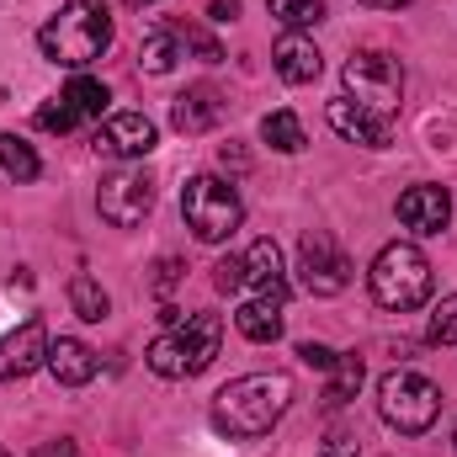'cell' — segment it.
I'll return each instance as SVG.
<instances>
[{"label": "cell", "instance_id": "1", "mask_svg": "<svg viewBox=\"0 0 457 457\" xmlns=\"http://www.w3.org/2000/svg\"><path fill=\"white\" fill-rule=\"evenodd\" d=\"M287 404H293L287 372H245L213 394V426L228 442H250V436H266L287 415Z\"/></svg>", "mask_w": 457, "mask_h": 457}, {"label": "cell", "instance_id": "2", "mask_svg": "<svg viewBox=\"0 0 457 457\" xmlns=\"http://www.w3.org/2000/svg\"><path fill=\"white\" fill-rule=\"evenodd\" d=\"M43 59L64 64V70H86L112 48V11L107 0H64L54 21H43L37 32Z\"/></svg>", "mask_w": 457, "mask_h": 457}, {"label": "cell", "instance_id": "3", "mask_svg": "<svg viewBox=\"0 0 457 457\" xmlns=\"http://www.w3.org/2000/svg\"><path fill=\"white\" fill-rule=\"evenodd\" d=\"M431 282H436V277H431V261H426V250L410 245V239L383 245L378 261H372V271H367L372 298H378L383 309H394V314L420 309V303L431 298Z\"/></svg>", "mask_w": 457, "mask_h": 457}, {"label": "cell", "instance_id": "4", "mask_svg": "<svg viewBox=\"0 0 457 457\" xmlns=\"http://www.w3.org/2000/svg\"><path fill=\"white\" fill-rule=\"evenodd\" d=\"M219 345H224L219 314H187L176 330H165L160 341L149 345L144 361H149V372H160V378H197V372L213 367Z\"/></svg>", "mask_w": 457, "mask_h": 457}, {"label": "cell", "instance_id": "5", "mask_svg": "<svg viewBox=\"0 0 457 457\" xmlns=\"http://www.w3.org/2000/svg\"><path fill=\"white\" fill-rule=\"evenodd\" d=\"M378 415L399 431V436H420L436 426L442 415V388L410 367H394L383 383H378Z\"/></svg>", "mask_w": 457, "mask_h": 457}, {"label": "cell", "instance_id": "6", "mask_svg": "<svg viewBox=\"0 0 457 457\" xmlns=\"http://www.w3.org/2000/svg\"><path fill=\"white\" fill-rule=\"evenodd\" d=\"M345 80V96L361 107V112L372 117H388L399 112V102H404V64L394 59V54H383V48H367V54H351L341 70Z\"/></svg>", "mask_w": 457, "mask_h": 457}, {"label": "cell", "instance_id": "7", "mask_svg": "<svg viewBox=\"0 0 457 457\" xmlns=\"http://www.w3.org/2000/svg\"><path fill=\"white\" fill-rule=\"evenodd\" d=\"M181 219H187V228L203 245H224L228 234L239 228L245 208H239V192L228 181H219V176H192L181 187Z\"/></svg>", "mask_w": 457, "mask_h": 457}, {"label": "cell", "instance_id": "8", "mask_svg": "<svg viewBox=\"0 0 457 457\" xmlns=\"http://www.w3.org/2000/svg\"><path fill=\"white\" fill-rule=\"evenodd\" d=\"M298 282L314 293V298H336L351 287V261H345V250L325 234V228H309L303 239H298Z\"/></svg>", "mask_w": 457, "mask_h": 457}, {"label": "cell", "instance_id": "9", "mask_svg": "<svg viewBox=\"0 0 457 457\" xmlns=\"http://www.w3.org/2000/svg\"><path fill=\"white\" fill-rule=\"evenodd\" d=\"M96 208H102V219L117 224V228L144 224V213L154 208V176H149L144 165H122V170H112V176L96 187Z\"/></svg>", "mask_w": 457, "mask_h": 457}, {"label": "cell", "instance_id": "10", "mask_svg": "<svg viewBox=\"0 0 457 457\" xmlns=\"http://www.w3.org/2000/svg\"><path fill=\"white\" fill-rule=\"evenodd\" d=\"M96 154H107V160H144L149 149H154V122L144 112H112L102 128H96Z\"/></svg>", "mask_w": 457, "mask_h": 457}, {"label": "cell", "instance_id": "11", "mask_svg": "<svg viewBox=\"0 0 457 457\" xmlns=\"http://www.w3.org/2000/svg\"><path fill=\"white\" fill-rule=\"evenodd\" d=\"M48 330H43V320H27L21 330H11L5 341H0V383H11V378H27V372H37V367H48Z\"/></svg>", "mask_w": 457, "mask_h": 457}, {"label": "cell", "instance_id": "12", "mask_svg": "<svg viewBox=\"0 0 457 457\" xmlns=\"http://www.w3.org/2000/svg\"><path fill=\"white\" fill-rule=\"evenodd\" d=\"M399 224L410 228V234H442V228L453 224V197H447V187H410V192L399 197Z\"/></svg>", "mask_w": 457, "mask_h": 457}, {"label": "cell", "instance_id": "13", "mask_svg": "<svg viewBox=\"0 0 457 457\" xmlns=\"http://www.w3.org/2000/svg\"><path fill=\"white\" fill-rule=\"evenodd\" d=\"M245 287H255V298L266 303H287V271H282L277 239H255L245 250Z\"/></svg>", "mask_w": 457, "mask_h": 457}, {"label": "cell", "instance_id": "14", "mask_svg": "<svg viewBox=\"0 0 457 457\" xmlns=\"http://www.w3.org/2000/svg\"><path fill=\"white\" fill-rule=\"evenodd\" d=\"M325 117H330V128H336L341 138H351V144H367V149H383V144L394 138V122H388V117L361 112L351 96H336V102L325 107Z\"/></svg>", "mask_w": 457, "mask_h": 457}, {"label": "cell", "instance_id": "15", "mask_svg": "<svg viewBox=\"0 0 457 457\" xmlns=\"http://www.w3.org/2000/svg\"><path fill=\"white\" fill-rule=\"evenodd\" d=\"M271 59H277V75H282L287 86H314V80H320V70H325L320 48H314L303 32H287V37L271 48Z\"/></svg>", "mask_w": 457, "mask_h": 457}, {"label": "cell", "instance_id": "16", "mask_svg": "<svg viewBox=\"0 0 457 457\" xmlns=\"http://www.w3.org/2000/svg\"><path fill=\"white\" fill-rule=\"evenodd\" d=\"M96 351L86 341H75V336H59V341L48 345V372L64 383V388H86L91 378H96Z\"/></svg>", "mask_w": 457, "mask_h": 457}, {"label": "cell", "instance_id": "17", "mask_svg": "<svg viewBox=\"0 0 457 457\" xmlns=\"http://www.w3.org/2000/svg\"><path fill=\"white\" fill-rule=\"evenodd\" d=\"M219 117H224V102H219L213 86H187V91L170 102V122H176L181 133H208V128H219Z\"/></svg>", "mask_w": 457, "mask_h": 457}, {"label": "cell", "instance_id": "18", "mask_svg": "<svg viewBox=\"0 0 457 457\" xmlns=\"http://www.w3.org/2000/svg\"><path fill=\"white\" fill-rule=\"evenodd\" d=\"M181 59H187V43H181V27H176V21L144 32V43H138V64H144L149 75H170Z\"/></svg>", "mask_w": 457, "mask_h": 457}, {"label": "cell", "instance_id": "19", "mask_svg": "<svg viewBox=\"0 0 457 457\" xmlns=\"http://www.w3.org/2000/svg\"><path fill=\"white\" fill-rule=\"evenodd\" d=\"M234 330H239L245 341H255V345H271L277 336H282V303H266V298L239 303V309H234Z\"/></svg>", "mask_w": 457, "mask_h": 457}, {"label": "cell", "instance_id": "20", "mask_svg": "<svg viewBox=\"0 0 457 457\" xmlns=\"http://www.w3.org/2000/svg\"><path fill=\"white\" fill-rule=\"evenodd\" d=\"M361 372H367V367H361V356H356V351H341V356H336L330 383H325V404H330V410H341V404H351V399H356Z\"/></svg>", "mask_w": 457, "mask_h": 457}, {"label": "cell", "instance_id": "21", "mask_svg": "<svg viewBox=\"0 0 457 457\" xmlns=\"http://www.w3.org/2000/svg\"><path fill=\"white\" fill-rule=\"evenodd\" d=\"M70 309H75V314H80L86 325H102L112 303H107V293H102V282L80 271V277H70Z\"/></svg>", "mask_w": 457, "mask_h": 457}, {"label": "cell", "instance_id": "22", "mask_svg": "<svg viewBox=\"0 0 457 457\" xmlns=\"http://www.w3.org/2000/svg\"><path fill=\"white\" fill-rule=\"evenodd\" d=\"M0 165H5V176H16V181H37V176H43V160H37L32 144L16 138V133H0Z\"/></svg>", "mask_w": 457, "mask_h": 457}, {"label": "cell", "instance_id": "23", "mask_svg": "<svg viewBox=\"0 0 457 457\" xmlns=\"http://www.w3.org/2000/svg\"><path fill=\"white\" fill-rule=\"evenodd\" d=\"M64 102L75 107V117H102L107 102H112V91H107L102 80H91V75H75V80L64 86Z\"/></svg>", "mask_w": 457, "mask_h": 457}, {"label": "cell", "instance_id": "24", "mask_svg": "<svg viewBox=\"0 0 457 457\" xmlns=\"http://www.w3.org/2000/svg\"><path fill=\"white\" fill-rule=\"evenodd\" d=\"M261 138H266L277 154H298V149L309 144V138H303V122H298L293 112H271L266 122H261Z\"/></svg>", "mask_w": 457, "mask_h": 457}, {"label": "cell", "instance_id": "25", "mask_svg": "<svg viewBox=\"0 0 457 457\" xmlns=\"http://www.w3.org/2000/svg\"><path fill=\"white\" fill-rule=\"evenodd\" d=\"M271 5V16L287 27V32H303V27H314V21H325V0H266Z\"/></svg>", "mask_w": 457, "mask_h": 457}, {"label": "cell", "instance_id": "26", "mask_svg": "<svg viewBox=\"0 0 457 457\" xmlns=\"http://www.w3.org/2000/svg\"><path fill=\"white\" fill-rule=\"evenodd\" d=\"M426 341H431V345H457V293H453V298H442V303L431 309Z\"/></svg>", "mask_w": 457, "mask_h": 457}, {"label": "cell", "instance_id": "27", "mask_svg": "<svg viewBox=\"0 0 457 457\" xmlns=\"http://www.w3.org/2000/svg\"><path fill=\"white\" fill-rule=\"evenodd\" d=\"M75 122H80V117H75V107H70L64 96L48 102V107H37V128H43V133H70Z\"/></svg>", "mask_w": 457, "mask_h": 457}, {"label": "cell", "instance_id": "28", "mask_svg": "<svg viewBox=\"0 0 457 457\" xmlns=\"http://www.w3.org/2000/svg\"><path fill=\"white\" fill-rule=\"evenodd\" d=\"M213 287H219V293H239V287H245V255H224V261L213 266Z\"/></svg>", "mask_w": 457, "mask_h": 457}, {"label": "cell", "instance_id": "29", "mask_svg": "<svg viewBox=\"0 0 457 457\" xmlns=\"http://www.w3.org/2000/svg\"><path fill=\"white\" fill-rule=\"evenodd\" d=\"M176 27H181V21H176ZM181 43H187V48H192L203 64H219V59H224V48H219L208 32H197V27H181Z\"/></svg>", "mask_w": 457, "mask_h": 457}, {"label": "cell", "instance_id": "30", "mask_svg": "<svg viewBox=\"0 0 457 457\" xmlns=\"http://www.w3.org/2000/svg\"><path fill=\"white\" fill-rule=\"evenodd\" d=\"M298 356H303L309 367H320V372H330L341 351H330V345H320V341H303V345H298Z\"/></svg>", "mask_w": 457, "mask_h": 457}, {"label": "cell", "instance_id": "31", "mask_svg": "<svg viewBox=\"0 0 457 457\" xmlns=\"http://www.w3.org/2000/svg\"><path fill=\"white\" fill-rule=\"evenodd\" d=\"M320 457H361V442L351 436V431H336L330 442H325V453Z\"/></svg>", "mask_w": 457, "mask_h": 457}, {"label": "cell", "instance_id": "32", "mask_svg": "<svg viewBox=\"0 0 457 457\" xmlns=\"http://www.w3.org/2000/svg\"><path fill=\"white\" fill-rule=\"evenodd\" d=\"M176 277H181V261H160V271H154V293H170Z\"/></svg>", "mask_w": 457, "mask_h": 457}, {"label": "cell", "instance_id": "33", "mask_svg": "<svg viewBox=\"0 0 457 457\" xmlns=\"http://www.w3.org/2000/svg\"><path fill=\"white\" fill-rule=\"evenodd\" d=\"M32 457H80V453H75V442H70V436H59V442H48V447H37Z\"/></svg>", "mask_w": 457, "mask_h": 457}, {"label": "cell", "instance_id": "34", "mask_svg": "<svg viewBox=\"0 0 457 457\" xmlns=\"http://www.w3.org/2000/svg\"><path fill=\"white\" fill-rule=\"evenodd\" d=\"M239 16V0H213V21H234Z\"/></svg>", "mask_w": 457, "mask_h": 457}, {"label": "cell", "instance_id": "35", "mask_svg": "<svg viewBox=\"0 0 457 457\" xmlns=\"http://www.w3.org/2000/svg\"><path fill=\"white\" fill-rule=\"evenodd\" d=\"M361 5H378V11H399V5H410V0H361Z\"/></svg>", "mask_w": 457, "mask_h": 457}, {"label": "cell", "instance_id": "36", "mask_svg": "<svg viewBox=\"0 0 457 457\" xmlns=\"http://www.w3.org/2000/svg\"><path fill=\"white\" fill-rule=\"evenodd\" d=\"M122 5H133V11H144V5H149V0H122Z\"/></svg>", "mask_w": 457, "mask_h": 457}, {"label": "cell", "instance_id": "37", "mask_svg": "<svg viewBox=\"0 0 457 457\" xmlns=\"http://www.w3.org/2000/svg\"><path fill=\"white\" fill-rule=\"evenodd\" d=\"M453 453H457V431H453Z\"/></svg>", "mask_w": 457, "mask_h": 457}, {"label": "cell", "instance_id": "38", "mask_svg": "<svg viewBox=\"0 0 457 457\" xmlns=\"http://www.w3.org/2000/svg\"><path fill=\"white\" fill-rule=\"evenodd\" d=\"M0 457H11V453H5V447H0Z\"/></svg>", "mask_w": 457, "mask_h": 457}]
</instances>
